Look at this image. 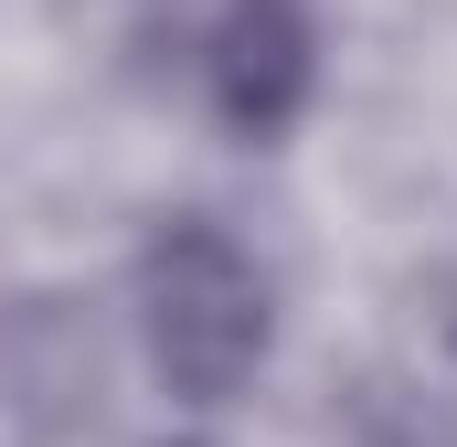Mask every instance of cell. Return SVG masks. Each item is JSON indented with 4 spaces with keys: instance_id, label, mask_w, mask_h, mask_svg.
<instances>
[{
    "instance_id": "6da1fadb",
    "label": "cell",
    "mask_w": 457,
    "mask_h": 447,
    "mask_svg": "<svg viewBox=\"0 0 457 447\" xmlns=\"http://www.w3.org/2000/svg\"><path fill=\"white\" fill-rule=\"evenodd\" d=\"M138 341H149V373L181 394V405H224L255 384L277 309H266V266L234 245L224 224L181 214L149 234L138 256Z\"/></svg>"
},
{
    "instance_id": "7a4b0ae2",
    "label": "cell",
    "mask_w": 457,
    "mask_h": 447,
    "mask_svg": "<svg viewBox=\"0 0 457 447\" xmlns=\"http://www.w3.org/2000/svg\"><path fill=\"white\" fill-rule=\"evenodd\" d=\"M203 97L234 139H277L320 97V21L309 0H224L203 21Z\"/></svg>"
}]
</instances>
